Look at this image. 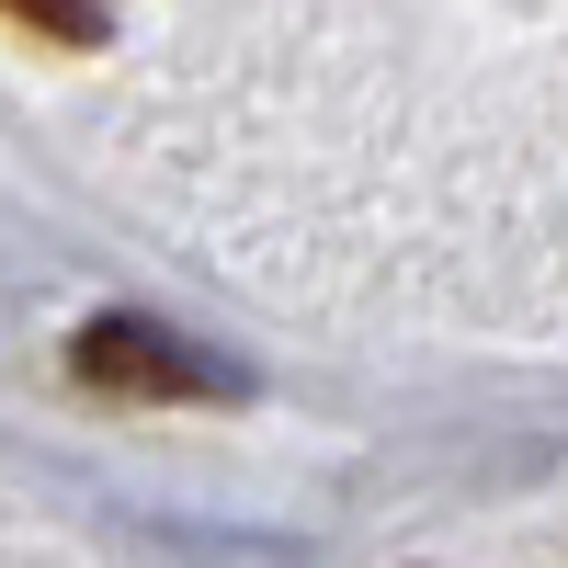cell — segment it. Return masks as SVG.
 I'll list each match as a JSON object with an SVG mask.
<instances>
[{
    "instance_id": "cell-1",
    "label": "cell",
    "mask_w": 568,
    "mask_h": 568,
    "mask_svg": "<svg viewBox=\"0 0 568 568\" xmlns=\"http://www.w3.org/2000/svg\"><path fill=\"white\" fill-rule=\"evenodd\" d=\"M69 364H80V387H103V398H227V387H240L216 353L171 342V329H149V318H103V329H80Z\"/></svg>"
},
{
    "instance_id": "cell-2",
    "label": "cell",
    "mask_w": 568,
    "mask_h": 568,
    "mask_svg": "<svg viewBox=\"0 0 568 568\" xmlns=\"http://www.w3.org/2000/svg\"><path fill=\"white\" fill-rule=\"evenodd\" d=\"M12 12H23L34 34H103V12H114V0H12Z\"/></svg>"
}]
</instances>
